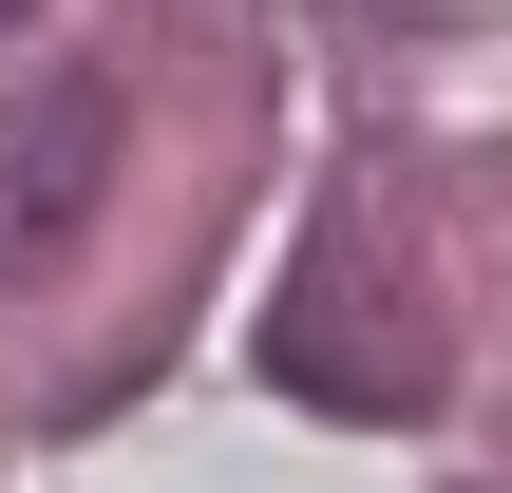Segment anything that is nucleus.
Returning a JSON list of instances; mask_svg holds the SVG:
<instances>
[{
    "label": "nucleus",
    "instance_id": "nucleus-1",
    "mask_svg": "<svg viewBox=\"0 0 512 493\" xmlns=\"http://www.w3.org/2000/svg\"><path fill=\"white\" fill-rule=\"evenodd\" d=\"M95 171H114V76L0 95V266H57V247L95 228Z\"/></svg>",
    "mask_w": 512,
    "mask_h": 493
},
{
    "label": "nucleus",
    "instance_id": "nucleus-2",
    "mask_svg": "<svg viewBox=\"0 0 512 493\" xmlns=\"http://www.w3.org/2000/svg\"><path fill=\"white\" fill-rule=\"evenodd\" d=\"M0 38H19V0H0Z\"/></svg>",
    "mask_w": 512,
    "mask_h": 493
}]
</instances>
